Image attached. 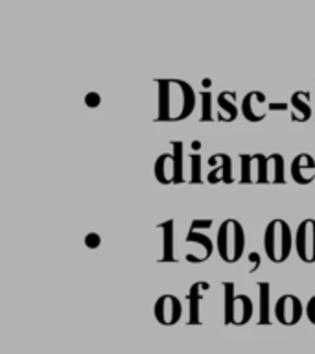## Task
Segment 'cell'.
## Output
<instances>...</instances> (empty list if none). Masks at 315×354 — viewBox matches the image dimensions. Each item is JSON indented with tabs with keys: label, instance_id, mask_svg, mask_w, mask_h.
Instances as JSON below:
<instances>
[{
	"label": "cell",
	"instance_id": "17",
	"mask_svg": "<svg viewBox=\"0 0 315 354\" xmlns=\"http://www.w3.org/2000/svg\"><path fill=\"white\" fill-rule=\"evenodd\" d=\"M258 325H271V284L258 282Z\"/></svg>",
	"mask_w": 315,
	"mask_h": 354
},
{
	"label": "cell",
	"instance_id": "13",
	"mask_svg": "<svg viewBox=\"0 0 315 354\" xmlns=\"http://www.w3.org/2000/svg\"><path fill=\"white\" fill-rule=\"evenodd\" d=\"M292 177L297 185H309L315 179V159L309 153H298L292 160Z\"/></svg>",
	"mask_w": 315,
	"mask_h": 354
},
{
	"label": "cell",
	"instance_id": "30",
	"mask_svg": "<svg viewBox=\"0 0 315 354\" xmlns=\"http://www.w3.org/2000/svg\"><path fill=\"white\" fill-rule=\"evenodd\" d=\"M201 85L207 88V87H210V85H212V82H210V80H203V82H201Z\"/></svg>",
	"mask_w": 315,
	"mask_h": 354
},
{
	"label": "cell",
	"instance_id": "2",
	"mask_svg": "<svg viewBox=\"0 0 315 354\" xmlns=\"http://www.w3.org/2000/svg\"><path fill=\"white\" fill-rule=\"evenodd\" d=\"M295 248V234L286 220H271L264 231V249L265 257L273 264H282L289 259Z\"/></svg>",
	"mask_w": 315,
	"mask_h": 354
},
{
	"label": "cell",
	"instance_id": "27",
	"mask_svg": "<svg viewBox=\"0 0 315 354\" xmlns=\"http://www.w3.org/2000/svg\"><path fill=\"white\" fill-rule=\"evenodd\" d=\"M99 104H102V98H99V94L88 93L87 96H85V105H87V107H98Z\"/></svg>",
	"mask_w": 315,
	"mask_h": 354
},
{
	"label": "cell",
	"instance_id": "12",
	"mask_svg": "<svg viewBox=\"0 0 315 354\" xmlns=\"http://www.w3.org/2000/svg\"><path fill=\"white\" fill-rule=\"evenodd\" d=\"M210 290V284L207 281L193 282L188 290V323L187 325L195 326L201 325V303L204 301V293Z\"/></svg>",
	"mask_w": 315,
	"mask_h": 354
},
{
	"label": "cell",
	"instance_id": "21",
	"mask_svg": "<svg viewBox=\"0 0 315 354\" xmlns=\"http://www.w3.org/2000/svg\"><path fill=\"white\" fill-rule=\"evenodd\" d=\"M201 165H203L201 155L199 153L190 155V183H192V185L203 183V177H201Z\"/></svg>",
	"mask_w": 315,
	"mask_h": 354
},
{
	"label": "cell",
	"instance_id": "22",
	"mask_svg": "<svg viewBox=\"0 0 315 354\" xmlns=\"http://www.w3.org/2000/svg\"><path fill=\"white\" fill-rule=\"evenodd\" d=\"M212 93L210 91H203L201 93V122H210L214 120L212 118Z\"/></svg>",
	"mask_w": 315,
	"mask_h": 354
},
{
	"label": "cell",
	"instance_id": "16",
	"mask_svg": "<svg viewBox=\"0 0 315 354\" xmlns=\"http://www.w3.org/2000/svg\"><path fill=\"white\" fill-rule=\"evenodd\" d=\"M159 231H162V259L160 262H175V248H173V232H175V223L173 220H166L157 225Z\"/></svg>",
	"mask_w": 315,
	"mask_h": 354
},
{
	"label": "cell",
	"instance_id": "11",
	"mask_svg": "<svg viewBox=\"0 0 315 354\" xmlns=\"http://www.w3.org/2000/svg\"><path fill=\"white\" fill-rule=\"evenodd\" d=\"M242 115L245 120L249 122H262L269 113V104L265 100V94L260 91H253V93L245 94V98L242 100Z\"/></svg>",
	"mask_w": 315,
	"mask_h": 354
},
{
	"label": "cell",
	"instance_id": "8",
	"mask_svg": "<svg viewBox=\"0 0 315 354\" xmlns=\"http://www.w3.org/2000/svg\"><path fill=\"white\" fill-rule=\"evenodd\" d=\"M155 319L162 326L177 325L182 317V303L175 295L164 293L155 301Z\"/></svg>",
	"mask_w": 315,
	"mask_h": 354
},
{
	"label": "cell",
	"instance_id": "20",
	"mask_svg": "<svg viewBox=\"0 0 315 354\" xmlns=\"http://www.w3.org/2000/svg\"><path fill=\"white\" fill-rule=\"evenodd\" d=\"M240 165H242V177H240V183H242V185H253V155H240Z\"/></svg>",
	"mask_w": 315,
	"mask_h": 354
},
{
	"label": "cell",
	"instance_id": "15",
	"mask_svg": "<svg viewBox=\"0 0 315 354\" xmlns=\"http://www.w3.org/2000/svg\"><path fill=\"white\" fill-rule=\"evenodd\" d=\"M292 105V120L293 122H308L312 118V104H309V93L297 91L289 100Z\"/></svg>",
	"mask_w": 315,
	"mask_h": 354
},
{
	"label": "cell",
	"instance_id": "6",
	"mask_svg": "<svg viewBox=\"0 0 315 354\" xmlns=\"http://www.w3.org/2000/svg\"><path fill=\"white\" fill-rule=\"evenodd\" d=\"M295 253L306 264L315 262V220L312 218L298 223L295 231Z\"/></svg>",
	"mask_w": 315,
	"mask_h": 354
},
{
	"label": "cell",
	"instance_id": "10",
	"mask_svg": "<svg viewBox=\"0 0 315 354\" xmlns=\"http://www.w3.org/2000/svg\"><path fill=\"white\" fill-rule=\"evenodd\" d=\"M207 165L212 166V170L207 176V183L216 185V183H225L231 185L234 183V174H232V159L227 153L210 155Z\"/></svg>",
	"mask_w": 315,
	"mask_h": 354
},
{
	"label": "cell",
	"instance_id": "25",
	"mask_svg": "<svg viewBox=\"0 0 315 354\" xmlns=\"http://www.w3.org/2000/svg\"><path fill=\"white\" fill-rule=\"evenodd\" d=\"M304 314H306L309 323L315 325V295L314 297H309V301L306 303V306H304Z\"/></svg>",
	"mask_w": 315,
	"mask_h": 354
},
{
	"label": "cell",
	"instance_id": "14",
	"mask_svg": "<svg viewBox=\"0 0 315 354\" xmlns=\"http://www.w3.org/2000/svg\"><path fill=\"white\" fill-rule=\"evenodd\" d=\"M238 104L236 93L232 91H223L218 96V120L220 122H234L238 118Z\"/></svg>",
	"mask_w": 315,
	"mask_h": 354
},
{
	"label": "cell",
	"instance_id": "23",
	"mask_svg": "<svg viewBox=\"0 0 315 354\" xmlns=\"http://www.w3.org/2000/svg\"><path fill=\"white\" fill-rule=\"evenodd\" d=\"M85 245L88 249H98L102 245V236H99L98 232H88L87 236H85Z\"/></svg>",
	"mask_w": 315,
	"mask_h": 354
},
{
	"label": "cell",
	"instance_id": "19",
	"mask_svg": "<svg viewBox=\"0 0 315 354\" xmlns=\"http://www.w3.org/2000/svg\"><path fill=\"white\" fill-rule=\"evenodd\" d=\"M253 176L254 183L258 185H267V157L264 153L253 155Z\"/></svg>",
	"mask_w": 315,
	"mask_h": 354
},
{
	"label": "cell",
	"instance_id": "18",
	"mask_svg": "<svg viewBox=\"0 0 315 354\" xmlns=\"http://www.w3.org/2000/svg\"><path fill=\"white\" fill-rule=\"evenodd\" d=\"M267 181L275 185L286 183V168H284V157L280 153L267 155Z\"/></svg>",
	"mask_w": 315,
	"mask_h": 354
},
{
	"label": "cell",
	"instance_id": "24",
	"mask_svg": "<svg viewBox=\"0 0 315 354\" xmlns=\"http://www.w3.org/2000/svg\"><path fill=\"white\" fill-rule=\"evenodd\" d=\"M249 264H251V270L249 273H256L260 270V264H262V254L253 251V253L249 254Z\"/></svg>",
	"mask_w": 315,
	"mask_h": 354
},
{
	"label": "cell",
	"instance_id": "5",
	"mask_svg": "<svg viewBox=\"0 0 315 354\" xmlns=\"http://www.w3.org/2000/svg\"><path fill=\"white\" fill-rule=\"evenodd\" d=\"M171 153H162L155 160V177L160 185H173L184 181L182 171V146L181 140H171Z\"/></svg>",
	"mask_w": 315,
	"mask_h": 354
},
{
	"label": "cell",
	"instance_id": "7",
	"mask_svg": "<svg viewBox=\"0 0 315 354\" xmlns=\"http://www.w3.org/2000/svg\"><path fill=\"white\" fill-rule=\"evenodd\" d=\"M273 312H275L276 321H278L280 325L293 326L303 319L304 304L297 295H293V293H284V295H280L278 301L275 303Z\"/></svg>",
	"mask_w": 315,
	"mask_h": 354
},
{
	"label": "cell",
	"instance_id": "9",
	"mask_svg": "<svg viewBox=\"0 0 315 354\" xmlns=\"http://www.w3.org/2000/svg\"><path fill=\"white\" fill-rule=\"evenodd\" d=\"M184 243L192 245V251L184 257L187 262H192V264H203L212 257V251H214V242L203 231H190L188 229Z\"/></svg>",
	"mask_w": 315,
	"mask_h": 354
},
{
	"label": "cell",
	"instance_id": "29",
	"mask_svg": "<svg viewBox=\"0 0 315 354\" xmlns=\"http://www.w3.org/2000/svg\"><path fill=\"white\" fill-rule=\"evenodd\" d=\"M192 149H193V151H195V153H198L199 149H201V140H193V142H192Z\"/></svg>",
	"mask_w": 315,
	"mask_h": 354
},
{
	"label": "cell",
	"instance_id": "4",
	"mask_svg": "<svg viewBox=\"0 0 315 354\" xmlns=\"http://www.w3.org/2000/svg\"><path fill=\"white\" fill-rule=\"evenodd\" d=\"M253 301L245 293H236L234 282H223V323L243 326L253 319Z\"/></svg>",
	"mask_w": 315,
	"mask_h": 354
},
{
	"label": "cell",
	"instance_id": "1",
	"mask_svg": "<svg viewBox=\"0 0 315 354\" xmlns=\"http://www.w3.org/2000/svg\"><path fill=\"white\" fill-rule=\"evenodd\" d=\"M159 85V122H179L192 115L195 109V93L182 80H157Z\"/></svg>",
	"mask_w": 315,
	"mask_h": 354
},
{
	"label": "cell",
	"instance_id": "3",
	"mask_svg": "<svg viewBox=\"0 0 315 354\" xmlns=\"http://www.w3.org/2000/svg\"><path fill=\"white\" fill-rule=\"evenodd\" d=\"M216 251L227 264H236L245 251V231L242 223L234 218L221 221L216 234Z\"/></svg>",
	"mask_w": 315,
	"mask_h": 354
},
{
	"label": "cell",
	"instance_id": "26",
	"mask_svg": "<svg viewBox=\"0 0 315 354\" xmlns=\"http://www.w3.org/2000/svg\"><path fill=\"white\" fill-rule=\"evenodd\" d=\"M212 227V220H193L190 231H209Z\"/></svg>",
	"mask_w": 315,
	"mask_h": 354
},
{
	"label": "cell",
	"instance_id": "28",
	"mask_svg": "<svg viewBox=\"0 0 315 354\" xmlns=\"http://www.w3.org/2000/svg\"><path fill=\"white\" fill-rule=\"evenodd\" d=\"M287 109V104H269V113L273 111H286Z\"/></svg>",
	"mask_w": 315,
	"mask_h": 354
}]
</instances>
